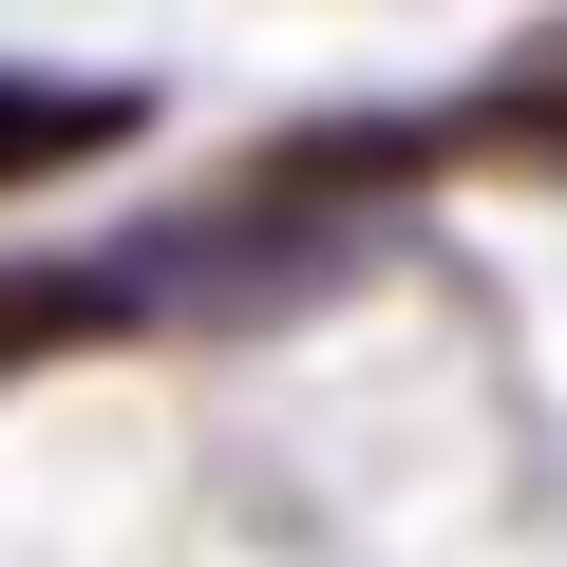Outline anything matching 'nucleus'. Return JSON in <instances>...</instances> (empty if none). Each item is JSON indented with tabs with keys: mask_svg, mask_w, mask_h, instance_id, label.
I'll return each instance as SVG.
<instances>
[{
	"mask_svg": "<svg viewBox=\"0 0 567 567\" xmlns=\"http://www.w3.org/2000/svg\"><path fill=\"white\" fill-rule=\"evenodd\" d=\"M454 133H492V152H548V133H567V39H529V76H492Z\"/></svg>",
	"mask_w": 567,
	"mask_h": 567,
	"instance_id": "2",
	"label": "nucleus"
},
{
	"mask_svg": "<svg viewBox=\"0 0 567 567\" xmlns=\"http://www.w3.org/2000/svg\"><path fill=\"white\" fill-rule=\"evenodd\" d=\"M95 152H133V95H39V76H0V189H20V171H95Z\"/></svg>",
	"mask_w": 567,
	"mask_h": 567,
	"instance_id": "1",
	"label": "nucleus"
}]
</instances>
